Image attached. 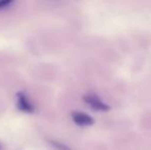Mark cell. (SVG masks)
<instances>
[{"mask_svg":"<svg viewBox=\"0 0 151 150\" xmlns=\"http://www.w3.org/2000/svg\"><path fill=\"white\" fill-rule=\"evenodd\" d=\"M84 102L88 103V105L93 109L98 111H107L110 109V107L107 104L103 102L101 99L96 95H86L83 98Z\"/></svg>","mask_w":151,"mask_h":150,"instance_id":"cell-1","label":"cell"},{"mask_svg":"<svg viewBox=\"0 0 151 150\" xmlns=\"http://www.w3.org/2000/svg\"><path fill=\"white\" fill-rule=\"evenodd\" d=\"M72 119L77 126H88L93 124L95 120L88 114L84 112H73L72 113Z\"/></svg>","mask_w":151,"mask_h":150,"instance_id":"cell-2","label":"cell"},{"mask_svg":"<svg viewBox=\"0 0 151 150\" xmlns=\"http://www.w3.org/2000/svg\"><path fill=\"white\" fill-rule=\"evenodd\" d=\"M18 106L21 110L26 111V112H31L34 109L28 98L23 94H19L18 96Z\"/></svg>","mask_w":151,"mask_h":150,"instance_id":"cell-3","label":"cell"},{"mask_svg":"<svg viewBox=\"0 0 151 150\" xmlns=\"http://www.w3.org/2000/svg\"><path fill=\"white\" fill-rule=\"evenodd\" d=\"M12 3V1H10V0H0V10L4 9V8H6L7 6H10Z\"/></svg>","mask_w":151,"mask_h":150,"instance_id":"cell-4","label":"cell"},{"mask_svg":"<svg viewBox=\"0 0 151 150\" xmlns=\"http://www.w3.org/2000/svg\"><path fill=\"white\" fill-rule=\"evenodd\" d=\"M0 149H1V146H0Z\"/></svg>","mask_w":151,"mask_h":150,"instance_id":"cell-5","label":"cell"}]
</instances>
